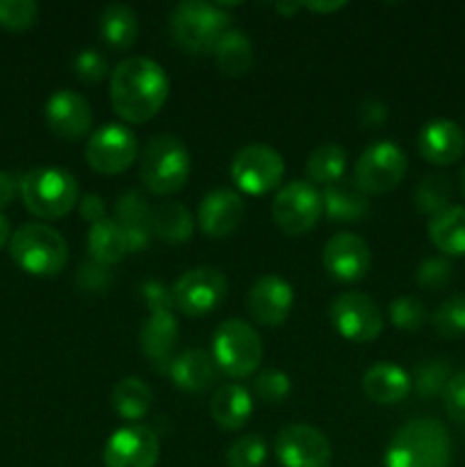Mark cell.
Wrapping results in <instances>:
<instances>
[{
  "label": "cell",
  "instance_id": "1",
  "mask_svg": "<svg viewBox=\"0 0 465 467\" xmlns=\"http://www.w3.org/2000/svg\"><path fill=\"white\" fill-rule=\"evenodd\" d=\"M167 96V71L150 57H128L109 73L112 109L132 126L150 121L164 108Z\"/></svg>",
  "mask_w": 465,
  "mask_h": 467
},
{
  "label": "cell",
  "instance_id": "2",
  "mask_svg": "<svg viewBox=\"0 0 465 467\" xmlns=\"http://www.w3.org/2000/svg\"><path fill=\"white\" fill-rule=\"evenodd\" d=\"M451 438L436 418H415L399 427L386 450V467H450Z\"/></svg>",
  "mask_w": 465,
  "mask_h": 467
},
{
  "label": "cell",
  "instance_id": "3",
  "mask_svg": "<svg viewBox=\"0 0 465 467\" xmlns=\"http://www.w3.org/2000/svg\"><path fill=\"white\" fill-rule=\"evenodd\" d=\"M228 30H231V14L223 12L217 3L182 0L169 16V32L173 41L191 55L214 53Z\"/></svg>",
  "mask_w": 465,
  "mask_h": 467
},
{
  "label": "cell",
  "instance_id": "4",
  "mask_svg": "<svg viewBox=\"0 0 465 467\" xmlns=\"http://www.w3.org/2000/svg\"><path fill=\"white\" fill-rule=\"evenodd\" d=\"M18 194L35 217L62 219L80 201V187L67 169L35 167L18 181Z\"/></svg>",
  "mask_w": 465,
  "mask_h": 467
},
{
  "label": "cell",
  "instance_id": "5",
  "mask_svg": "<svg viewBox=\"0 0 465 467\" xmlns=\"http://www.w3.org/2000/svg\"><path fill=\"white\" fill-rule=\"evenodd\" d=\"M9 255L30 276H57L68 260V244L62 233L41 222L23 223L9 240Z\"/></svg>",
  "mask_w": 465,
  "mask_h": 467
},
{
  "label": "cell",
  "instance_id": "6",
  "mask_svg": "<svg viewBox=\"0 0 465 467\" xmlns=\"http://www.w3.org/2000/svg\"><path fill=\"white\" fill-rule=\"evenodd\" d=\"M191 173V158L182 140L158 135L146 141L141 150L140 178L155 196H171L185 187Z\"/></svg>",
  "mask_w": 465,
  "mask_h": 467
},
{
  "label": "cell",
  "instance_id": "7",
  "mask_svg": "<svg viewBox=\"0 0 465 467\" xmlns=\"http://www.w3.org/2000/svg\"><path fill=\"white\" fill-rule=\"evenodd\" d=\"M212 358L228 377L246 379L263 363V340L244 319H226L212 336Z\"/></svg>",
  "mask_w": 465,
  "mask_h": 467
},
{
  "label": "cell",
  "instance_id": "8",
  "mask_svg": "<svg viewBox=\"0 0 465 467\" xmlns=\"http://www.w3.org/2000/svg\"><path fill=\"white\" fill-rule=\"evenodd\" d=\"M408 171V158L395 141H374L358 155L354 167V185L363 194H386L401 185Z\"/></svg>",
  "mask_w": 465,
  "mask_h": 467
},
{
  "label": "cell",
  "instance_id": "9",
  "mask_svg": "<svg viewBox=\"0 0 465 467\" xmlns=\"http://www.w3.org/2000/svg\"><path fill=\"white\" fill-rule=\"evenodd\" d=\"M285 176L283 155L269 144H246L232 155L231 178L244 194L264 196L281 190Z\"/></svg>",
  "mask_w": 465,
  "mask_h": 467
},
{
  "label": "cell",
  "instance_id": "10",
  "mask_svg": "<svg viewBox=\"0 0 465 467\" xmlns=\"http://www.w3.org/2000/svg\"><path fill=\"white\" fill-rule=\"evenodd\" d=\"M324 214L322 192L305 181H290L281 185L272 201V217L285 235L299 237L313 231Z\"/></svg>",
  "mask_w": 465,
  "mask_h": 467
},
{
  "label": "cell",
  "instance_id": "11",
  "mask_svg": "<svg viewBox=\"0 0 465 467\" xmlns=\"http://www.w3.org/2000/svg\"><path fill=\"white\" fill-rule=\"evenodd\" d=\"M140 155V141L135 132L123 123H105L94 130L87 140L85 160L96 173L103 176H117L135 164Z\"/></svg>",
  "mask_w": 465,
  "mask_h": 467
},
{
  "label": "cell",
  "instance_id": "12",
  "mask_svg": "<svg viewBox=\"0 0 465 467\" xmlns=\"http://www.w3.org/2000/svg\"><path fill=\"white\" fill-rule=\"evenodd\" d=\"M331 324L345 340L372 342L383 333V315L377 301L363 292H342L331 301Z\"/></svg>",
  "mask_w": 465,
  "mask_h": 467
},
{
  "label": "cell",
  "instance_id": "13",
  "mask_svg": "<svg viewBox=\"0 0 465 467\" xmlns=\"http://www.w3.org/2000/svg\"><path fill=\"white\" fill-rule=\"evenodd\" d=\"M173 304L187 317H203L226 299L228 283L219 269L194 267L173 285Z\"/></svg>",
  "mask_w": 465,
  "mask_h": 467
},
{
  "label": "cell",
  "instance_id": "14",
  "mask_svg": "<svg viewBox=\"0 0 465 467\" xmlns=\"http://www.w3.org/2000/svg\"><path fill=\"white\" fill-rule=\"evenodd\" d=\"M278 463L283 467H331L333 450L328 438L310 424H287L278 431Z\"/></svg>",
  "mask_w": 465,
  "mask_h": 467
},
{
  "label": "cell",
  "instance_id": "15",
  "mask_svg": "<svg viewBox=\"0 0 465 467\" xmlns=\"http://www.w3.org/2000/svg\"><path fill=\"white\" fill-rule=\"evenodd\" d=\"M158 459V433L146 424H128L117 429L103 450L105 467H155Z\"/></svg>",
  "mask_w": 465,
  "mask_h": 467
},
{
  "label": "cell",
  "instance_id": "16",
  "mask_svg": "<svg viewBox=\"0 0 465 467\" xmlns=\"http://www.w3.org/2000/svg\"><path fill=\"white\" fill-rule=\"evenodd\" d=\"M294 306V290L285 278L276 274H264L246 295V310L260 327H281L287 322Z\"/></svg>",
  "mask_w": 465,
  "mask_h": 467
},
{
  "label": "cell",
  "instance_id": "17",
  "mask_svg": "<svg viewBox=\"0 0 465 467\" xmlns=\"http://www.w3.org/2000/svg\"><path fill=\"white\" fill-rule=\"evenodd\" d=\"M322 263L336 281L356 283L367 276L372 267V251L363 237L354 233H337L324 244Z\"/></svg>",
  "mask_w": 465,
  "mask_h": 467
},
{
  "label": "cell",
  "instance_id": "18",
  "mask_svg": "<svg viewBox=\"0 0 465 467\" xmlns=\"http://www.w3.org/2000/svg\"><path fill=\"white\" fill-rule=\"evenodd\" d=\"M44 114L46 126L50 128V132L68 141L87 137V132L91 130V121H94L89 100L71 89L55 91L46 100Z\"/></svg>",
  "mask_w": 465,
  "mask_h": 467
},
{
  "label": "cell",
  "instance_id": "19",
  "mask_svg": "<svg viewBox=\"0 0 465 467\" xmlns=\"http://www.w3.org/2000/svg\"><path fill=\"white\" fill-rule=\"evenodd\" d=\"M418 150L429 164L447 167L463 158L465 132L451 119H433L424 123L418 135Z\"/></svg>",
  "mask_w": 465,
  "mask_h": 467
},
{
  "label": "cell",
  "instance_id": "20",
  "mask_svg": "<svg viewBox=\"0 0 465 467\" xmlns=\"http://www.w3.org/2000/svg\"><path fill=\"white\" fill-rule=\"evenodd\" d=\"M196 219L205 235L222 240L235 233L244 219V201L232 190L208 192L201 201Z\"/></svg>",
  "mask_w": 465,
  "mask_h": 467
},
{
  "label": "cell",
  "instance_id": "21",
  "mask_svg": "<svg viewBox=\"0 0 465 467\" xmlns=\"http://www.w3.org/2000/svg\"><path fill=\"white\" fill-rule=\"evenodd\" d=\"M178 319L173 313H150L140 328V351L155 365V369L169 372L173 363V349L178 342Z\"/></svg>",
  "mask_w": 465,
  "mask_h": 467
},
{
  "label": "cell",
  "instance_id": "22",
  "mask_svg": "<svg viewBox=\"0 0 465 467\" xmlns=\"http://www.w3.org/2000/svg\"><path fill=\"white\" fill-rule=\"evenodd\" d=\"M413 390L410 374L395 363H374L363 374V392L378 406H395Z\"/></svg>",
  "mask_w": 465,
  "mask_h": 467
},
{
  "label": "cell",
  "instance_id": "23",
  "mask_svg": "<svg viewBox=\"0 0 465 467\" xmlns=\"http://www.w3.org/2000/svg\"><path fill=\"white\" fill-rule=\"evenodd\" d=\"M114 219L126 231L130 254L149 246L150 237H153V228H150L153 208L146 203L140 192H126L119 196L117 205H114Z\"/></svg>",
  "mask_w": 465,
  "mask_h": 467
},
{
  "label": "cell",
  "instance_id": "24",
  "mask_svg": "<svg viewBox=\"0 0 465 467\" xmlns=\"http://www.w3.org/2000/svg\"><path fill=\"white\" fill-rule=\"evenodd\" d=\"M167 374L181 390L203 392L219 379V368L208 351L187 349L173 358Z\"/></svg>",
  "mask_w": 465,
  "mask_h": 467
},
{
  "label": "cell",
  "instance_id": "25",
  "mask_svg": "<svg viewBox=\"0 0 465 467\" xmlns=\"http://www.w3.org/2000/svg\"><path fill=\"white\" fill-rule=\"evenodd\" d=\"M251 413H253L251 392L240 383H226V386L217 388L212 401H210V415L223 431L242 429L249 422Z\"/></svg>",
  "mask_w": 465,
  "mask_h": 467
},
{
  "label": "cell",
  "instance_id": "26",
  "mask_svg": "<svg viewBox=\"0 0 465 467\" xmlns=\"http://www.w3.org/2000/svg\"><path fill=\"white\" fill-rule=\"evenodd\" d=\"M324 201V213L331 222H342V223H354L365 219V214L369 213V199L367 194L358 190L354 185V181L346 182L345 178L333 185L324 187L322 192Z\"/></svg>",
  "mask_w": 465,
  "mask_h": 467
},
{
  "label": "cell",
  "instance_id": "27",
  "mask_svg": "<svg viewBox=\"0 0 465 467\" xmlns=\"http://www.w3.org/2000/svg\"><path fill=\"white\" fill-rule=\"evenodd\" d=\"M87 249H89L91 260L98 265H105V267H112V265L121 263L130 254L126 231L119 226L117 219L108 217L91 223L89 235H87Z\"/></svg>",
  "mask_w": 465,
  "mask_h": 467
},
{
  "label": "cell",
  "instance_id": "28",
  "mask_svg": "<svg viewBox=\"0 0 465 467\" xmlns=\"http://www.w3.org/2000/svg\"><path fill=\"white\" fill-rule=\"evenodd\" d=\"M100 39L114 50H128L140 36V18L126 3H112L103 9L98 21Z\"/></svg>",
  "mask_w": 465,
  "mask_h": 467
},
{
  "label": "cell",
  "instance_id": "29",
  "mask_svg": "<svg viewBox=\"0 0 465 467\" xmlns=\"http://www.w3.org/2000/svg\"><path fill=\"white\" fill-rule=\"evenodd\" d=\"M429 240L445 258L465 255V208L450 205L440 214L429 219Z\"/></svg>",
  "mask_w": 465,
  "mask_h": 467
},
{
  "label": "cell",
  "instance_id": "30",
  "mask_svg": "<svg viewBox=\"0 0 465 467\" xmlns=\"http://www.w3.org/2000/svg\"><path fill=\"white\" fill-rule=\"evenodd\" d=\"M150 228L153 235L167 244H185L194 235V217L178 201H162L153 208Z\"/></svg>",
  "mask_w": 465,
  "mask_h": 467
},
{
  "label": "cell",
  "instance_id": "31",
  "mask_svg": "<svg viewBox=\"0 0 465 467\" xmlns=\"http://www.w3.org/2000/svg\"><path fill=\"white\" fill-rule=\"evenodd\" d=\"M150 406H153V390L140 377H126L114 386L112 409L126 422L140 424V420L149 415Z\"/></svg>",
  "mask_w": 465,
  "mask_h": 467
},
{
  "label": "cell",
  "instance_id": "32",
  "mask_svg": "<svg viewBox=\"0 0 465 467\" xmlns=\"http://www.w3.org/2000/svg\"><path fill=\"white\" fill-rule=\"evenodd\" d=\"M214 57H217V67L222 68V73L231 78H242L253 67V44L244 30L231 27L214 48Z\"/></svg>",
  "mask_w": 465,
  "mask_h": 467
},
{
  "label": "cell",
  "instance_id": "33",
  "mask_svg": "<svg viewBox=\"0 0 465 467\" xmlns=\"http://www.w3.org/2000/svg\"><path fill=\"white\" fill-rule=\"evenodd\" d=\"M346 169V153L340 144H322L310 153L305 171H308V181L313 185H333V182L345 178Z\"/></svg>",
  "mask_w": 465,
  "mask_h": 467
},
{
  "label": "cell",
  "instance_id": "34",
  "mask_svg": "<svg viewBox=\"0 0 465 467\" xmlns=\"http://www.w3.org/2000/svg\"><path fill=\"white\" fill-rule=\"evenodd\" d=\"M451 377H454V374H451V368L447 360L429 358L415 365L413 374H410V383H413V390L418 392L419 397L431 400V397H438L445 392Z\"/></svg>",
  "mask_w": 465,
  "mask_h": 467
},
{
  "label": "cell",
  "instance_id": "35",
  "mask_svg": "<svg viewBox=\"0 0 465 467\" xmlns=\"http://www.w3.org/2000/svg\"><path fill=\"white\" fill-rule=\"evenodd\" d=\"M415 205L422 214L436 217L442 210L450 208L451 185L445 176H424L413 192Z\"/></svg>",
  "mask_w": 465,
  "mask_h": 467
},
{
  "label": "cell",
  "instance_id": "36",
  "mask_svg": "<svg viewBox=\"0 0 465 467\" xmlns=\"http://www.w3.org/2000/svg\"><path fill=\"white\" fill-rule=\"evenodd\" d=\"M433 331L447 340L465 336V295H451L433 310Z\"/></svg>",
  "mask_w": 465,
  "mask_h": 467
},
{
  "label": "cell",
  "instance_id": "37",
  "mask_svg": "<svg viewBox=\"0 0 465 467\" xmlns=\"http://www.w3.org/2000/svg\"><path fill=\"white\" fill-rule=\"evenodd\" d=\"M388 315H390L392 327H397L399 331H406V333L419 331L429 319L427 306H424L418 296H410V295L392 299L390 308H388Z\"/></svg>",
  "mask_w": 465,
  "mask_h": 467
},
{
  "label": "cell",
  "instance_id": "38",
  "mask_svg": "<svg viewBox=\"0 0 465 467\" xmlns=\"http://www.w3.org/2000/svg\"><path fill=\"white\" fill-rule=\"evenodd\" d=\"M264 459H267V442L258 433L237 438L226 451L228 467H263Z\"/></svg>",
  "mask_w": 465,
  "mask_h": 467
},
{
  "label": "cell",
  "instance_id": "39",
  "mask_svg": "<svg viewBox=\"0 0 465 467\" xmlns=\"http://www.w3.org/2000/svg\"><path fill=\"white\" fill-rule=\"evenodd\" d=\"M39 21V7L32 0H0V26L9 32H27Z\"/></svg>",
  "mask_w": 465,
  "mask_h": 467
},
{
  "label": "cell",
  "instance_id": "40",
  "mask_svg": "<svg viewBox=\"0 0 465 467\" xmlns=\"http://www.w3.org/2000/svg\"><path fill=\"white\" fill-rule=\"evenodd\" d=\"M451 278H454V265L445 255H431V258L422 260L418 272H415L418 285L431 292L445 290L451 283Z\"/></svg>",
  "mask_w": 465,
  "mask_h": 467
},
{
  "label": "cell",
  "instance_id": "41",
  "mask_svg": "<svg viewBox=\"0 0 465 467\" xmlns=\"http://www.w3.org/2000/svg\"><path fill=\"white\" fill-rule=\"evenodd\" d=\"M253 392L258 400L267 401V404H281L285 397H290L292 381L285 372L276 368L263 369L253 381Z\"/></svg>",
  "mask_w": 465,
  "mask_h": 467
},
{
  "label": "cell",
  "instance_id": "42",
  "mask_svg": "<svg viewBox=\"0 0 465 467\" xmlns=\"http://www.w3.org/2000/svg\"><path fill=\"white\" fill-rule=\"evenodd\" d=\"M73 71H76L78 80L94 85V82L105 80V76H109L108 57L100 50L94 48L80 50L76 55V59H73Z\"/></svg>",
  "mask_w": 465,
  "mask_h": 467
},
{
  "label": "cell",
  "instance_id": "43",
  "mask_svg": "<svg viewBox=\"0 0 465 467\" xmlns=\"http://www.w3.org/2000/svg\"><path fill=\"white\" fill-rule=\"evenodd\" d=\"M76 283L80 287V292H85V295H103L112 285V272L105 265H98L91 260V263H85L78 269Z\"/></svg>",
  "mask_w": 465,
  "mask_h": 467
},
{
  "label": "cell",
  "instance_id": "44",
  "mask_svg": "<svg viewBox=\"0 0 465 467\" xmlns=\"http://www.w3.org/2000/svg\"><path fill=\"white\" fill-rule=\"evenodd\" d=\"M445 410L454 422H465V369L454 374L442 392Z\"/></svg>",
  "mask_w": 465,
  "mask_h": 467
},
{
  "label": "cell",
  "instance_id": "45",
  "mask_svg": "<svg viewBox=\"0 0 465 467\" xmlns=\"http://www.w3.org/2000/svg\"><path fill=\"white\" fill-rule=\"evenodd\" d=\"M141 296H144L150 313H173V308H176L173 292L158 281H146L141 285Z\"/></svg>",
  "mask_w": 465,
  "mask_h": 467
},
{
  "label": "cell",
  "instance_id": "46",
  "mask_svg": "<svg viewBox=\"0 0 465 467\" xmlns=\"http://www.w3.org/2000/svg\"><path fill=\"white\" fill-rule=\"evenodd\" d=\"M358 119L363 126L377 128L381 123H386L388 119V108L381 103V100H365L358 108Z\"/></svg>",
  "mask_w": 465,
  "mask_h": 467
},
{
  "label": "cell",
  "instance_id": "47",
  "mask_svg": "<svg viewBox=\"0 0 465 467\" xmlns=\"http://www.w3.org/2000/svg\"><path fill=\"white\" fill-rule=\"evenodd\" d=\"M78 208H80V217L85 222L96 223L100 219H105V201L98 194H85L78 201Z\"/></svg>",
  "mask_w": 465,
  "mask_h": 467
},
{
  "label": "cell",
  "instance_id": "48",
  "mask_svg": "<svg viewBox=\"0 0 465 467\" xmlns=\"http://www.w3.org/2000/svg\"><path fill=\"white\" fill-rule=\"evenodd\" d=\"M18 194V178L9 171H0V210L7 208Z\"/></svg>",
  "mask_w": 465,
  "mask_h": 467
},
{
  "label": "cell",
  "instance_id": "49",
  "mask_svg": "<svg viewBox=\"0 0 465 467\" xmlns=\"http://www.w3.org/2000/svg\"><path fill=\"white\" fill-rule=\"evenodd\" d=\"M346 3H301V7L304 9H310V12H317V14H333L337 12V9L345 7Z\"/></svg>",
  "mask_w": 465,
  "mask_h": 467
},
{
  "label": "cell",
  "instance_id": "50",
  "mask_svg": "<svg viewBox=\"0 0 465 467\" xmlns=\"http://www.w3.org/2000/svg\"><path fill=\"white\" fill-rule=\"evenodd\" d=\"M274 9H276V12L281 14V16L290 18V16H294V14L299 12V9H304V7H301V3H276V5H274Z\"/></svg>",
  "mask_w": 465,
  "mask_h": 467
},
{
  "label": "cell",
  "instance_id": "51",
  "mask_svg": "<svg viewBox=\"0 0 465 467\" xmlns=\"http://www.w3.org/2000/svg\"><path fill=\"white\" fill-rule=\"evenodd\" d=\"M9 240H12V226H9L5 214H0V249H3Z\"/></svg>",
  "mask_w": 465,
  "mask_h": 467
},
{
  "label": "cell",
  "instance_id": "52",
  "mask_svg": "<svg viewBox=\"0 0 465 467\" xmlns=\"http://www.w3.org/2000/svg\"><path fill=\"white\" fill-rule=\"evenodd\" d=\"M460 192H463V196H465V169L460 171Z\"/></svg>",
  "mask_w": 465,
  "mask_h": 467
}]
</instances>
